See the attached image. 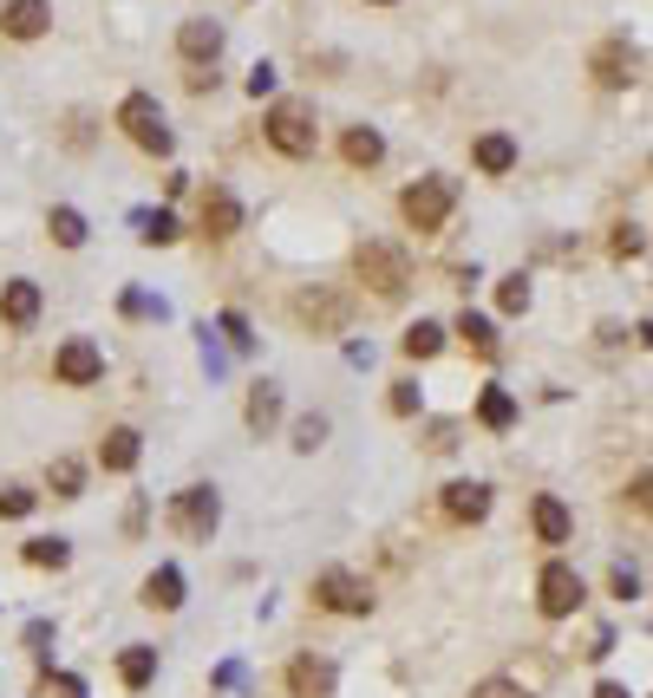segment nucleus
I'll list each match as a JSON object with an SVG mask.
<instances>
[{"mask_svg":"<svg viewBox=\"0 0 653 698\" xmlns=\"http://www.w3.org/2000/svg\"><path fill=\"white\" fill-rule=\"evenodd\" d=\"M451 333H458V340H464V346H471V353H484V359H491V353H497V327H491V320H484V314H471V307H464V314H458V327H451Z\"/></svg>","mask_w":653,"mask_h":698,"instance_id":"nucleus-25","label":"nucleus"},{"mask_svg":"<svg viewBox=\"0 0 653 698\" xmlns=\"http://www.w3.org/2000/svg\"><path fill=\"white\" fill-rule=\"evenodd\" d=\"M118 131H124L137 150L170 157V124H164V105H157L150 91H124V105H118Z\"/></svg>","mask_w":653,"mask_h":698,"instance_id":"nucleus-3","label":"nucleus"},{"mask_svg":"<svg viewBox=\"0 0 653 698\" xmlns=\"http://www.w3.org/2000/svg\"><path fill=\"white\" fill-rule=\"evenodd\" d=\"M530 516H536V536H543L549 549H563V542L576 536V516H569L556 497H536V510H530Z\"/></svg>","mask_w":653,"mask_h":698,"instance_id":"nucleus-20","label":"nucleus"},{"mask_svg":"<svg viewBox=\"0 0 653 698\" xmlns=\"http://www.w3.org/2000/svg\"><path fill=\"white\" fill-rule=\"evenodd\" d=\"M262 131H268V144L281 150V157H314V144H321V131H314V105H301V98H281V105H268V118H262Z\"/></svg>","mask_w":653,"mask_h":698,"instance_id":"nucleus-1","label":"nucleus"},{"mask_svg":"<svg viewBox=\"0 0 653 698\" xmlns=\"http://www.w3.org/2000/svg\"><path fill=\"white\" fill-rule=\"evenodd\" d=\"M177 52H183L190 65H216V52H222V20H209V13L183 20V26H177Z\"/></svg>","mask_w":653,"mask_h":698,"instance_id":"nucleus-10","label":"nucleus"},{"mask_svg":"<svg viewBox=\"0 0 653 698\" xmlns=\"http://www.w3.org/2000/svg\"><path fill=\"white\" fill-rule=\"evenodd\" d=\"M321 444H327V418L314 412V418H301V425H294V451H321Z\"/></svg>","mask_w":653,"mask_h":698,"instance_id":"nucleus-33","label":"nucleus"},{"mask_svg":"<svg viewBox=\"0 0 653 698\" xmlns=\"http://www.w3.org/2000/svg\"><path fill=\"white\" fill-rule=\"evenodd\" d=\"M59 698H85V686H78L72 673H59Z\"/></svg>","mask_w":653,"mask_h":698,"instance_id":"nucleus-41","label":"nucleus"},{"mask_svg":"<svg viewBox=\"0 0 653 698\" xmlns=\"http://www.w3.org/2000/svg\"><path fill=\"white\" fill-rule=\"evenodd\" d=\"M314 608H327V614H373V588L353 568H327V575H314Z\"/></svg>","mask_w":653,"mask_h":698,"instance_id":"nucleus-6","label":"nucleus"},{"mask_svg":"<svg viewBox=\"0 0 653 698\" xmlns=\"http://www.w3.org/2000/svg\"><path fill=\"white\" fill-rule=\"evenodd\" d=\"M595 698H628L621 686H595Z\"/></svg>","mask_w":653,"mask_h":698,"instance_id":"nucleus-42","label":"nucleus"},{"mask_svg":"<svg viewBox=\"0 0 653 698\" xmlns=\"http://www.w3.org/2000/svg\"><path fill=\"white\" fill-rule=\"evenodd\" d=\"M419 405H425V392H419V379H399V385H392V412H399V418H412Z\"/></svg>","mask_w":653,"mask_h":698,"instance_id":"nucleus-35","label":"nucleus"},{"mask_svg":"<svg viewBox=\"0 0 653 698\" xmlns=\"http://www.w3.org/2000/svg\"><path fill=\"white\" fill-rule=\"evenodd\" d=\"M144 608H164V614H177L183 608V575L164 562V568H150V581H144Z\"/></svg>","mask_w":653,"mask_h":698,"instance_id":"nucleus-21","label":"nucleus"},{"mask_svg":"<svg viewBox=\"0 0 653 698\" xmlns=\"http://www.w3.org/2000/svg\"><path fill=\"white\" fill-rule=\"evenodd\" d=\"M137 235H144L150 248H164V242H177V216H170V209H144V216H137Z\"/></svg>","mask_w":653,"mask_h":698,"instance_id":"nucleus-28","label":"nucleus"},{"mask_svg":"<svg viewBox=\"0 0 653 698\" xmlns=\"http://www.w3.org/2000/svg\"><path fill=\"white\" fill-rule=\"evenodd\" d=\"M203 229H209L216 242L242 229V203H235V196H229L222 183H216V189H203Z\"/></svg>","mask_w":653,"mask_h":698,"instance_id":"nucleus-16","label":"nucleus"},{"mask_svg":"<svg viewBox=\"0 0 653 698\" xmlns=\"http://www.w3.org/2000/svg\"><path fill=\"white\" fill-rule=\"evenodd\" d=\"M52 26V7L46 0H0V33L7 39H39Z\"/></svg>","mask_w":653,"mask_h":698,"instance_id":"nucleus-11","label":"nucleus"},{"mask_svg":"<svg viewBox=\"0 0 653 698\" xmlns=\"http://www.w3.org/2000/svg\"><path fill=\"white\" fill-rule=\"evenodd\" d=\"M471 163H477L484 176H504V170H517V137H510V131H484V137L471 144Z\"/></svg>","mask_w":653,"mask_h":698,"instance_id":"nucleus-14","label":"nucleus"},{"mask_svg":"<svg viewBox=\"0 0 653 698\" xmlns=\"http://www.w3.org/2000/svg\"><path fill=\"white\" fill-rule=\"evenodd\" d=\"M471 698H530V693H523V686H510V679H484Z\"/></svg>","mask_w":653,"mask_h":698,"instance_id":"nucleus-37","label":"nucleus"},{"mask_svg":"<svg viewBox=\"0 0 653 698\" xmlns=\"http://www.w3.org/2000/svg\"><path fill=\"white\" fill-rule=\"evenodd\" d=\"M589 65H595L602 85H628V78H634V46H628V39H608V46H595Z\"/></svg>","mask_w":653,"mask_h":698,"instance_id":"nucleus-19","label":"nucleus"},{"mask_svg":"<svg viewBox=\"0 0 653 698\" xmlns=\"http://www.w3.org/2000/svg\"><path fill=\"white\" fill-rule=\"evenodd\" d=\"M137 457H144V438H137L131 425H118V431H105V444H98V464H105L111 477H124V470H137Z\"/></svg>","mask_w":653,"mask_h":698,"instance_id":"nucleus-15","label":"nucleus"},{"mask_svg":"<svg viewBox=\"0 0 653 698\" xmlns=\"http://www.w3.org/2000/svg\"><path fill=\"white\" fill-rule=\"evenodd\" d=\"M628 510H641V516H653V464H648V470H634V477H628Z\"/></svg>","mask_w":653,"mask_h":698,"instance_id":"nucleus-32","label":"nucleus"},{"mask_svg":"<svg viewBox=\"0 0 653 698\" xmlns=\"http://www.w3.org/2000/svg\"><path fill=\"white\" fill-rule=\"evenodd\" d=\"M33 503H39V497H33L26 483H7V490H0V516H26Z\"/></svg>","mask_w":653,"mask_h":698,"instance_id":"nucleus-36","label":"nucleus"},{"mask_svg":"<svg viewBox=\"0 0 653 698\" xmlns=\"http://www.w3.org/2000/svg\"><path fill=\"white\" fill-rule=\"evenodd\" d=\"M353 268H360V281H366L373 294H386V301H399L406 281H412V261H406V248H392V242H360Z\"/></svg>","mask_w":653,"mask_h":698,"instance_id":"nucleus-4","label":"nucleus"},{"mask_svg":"<svg viewBox=\"0 0 653 698\" xmlns=\"http://www.w3.org/2000/svg\"><path fill=\"white\" fill-rule=\"evenodd\" d=\"M118 679H124L131 693H144V686L157 679V647H124V653H118Z\"/></svg>","mask_w":653,"mask_h":698,"instance_id":"nucleus-23","label":"nucleus"},{"mask_svg":"<svg viewBox=\"0 0 653 698\" xmlns=\"http://www.w3.org/2000/svg\"><path fill=\"white\" fill-rule=\"evenodd\" d=\"M26 562H33V568H65L72 549H65L59 536H33V542H26Z\"/></svg>","mask_w":653,"mask_h":698,"instance_id":"nucleus-29","label":"nucleus"},{"mask_svg":"<svg viewBox=\"0 0 653 698\" xmlns=\"http://www.w3.org/2000/svg\"><path fill=\"white\" fill-rule=\"evenodd\" d=\"M52 379H59V385H98V379H105V353H98L92 340H65V346L52 353Z\"/></svg>","mask_w":653,"mask_h":698,"instance_id":"nucleus-9","label":"nucleus"},{"mask_svg":"<svg viewBox=\"0 0 653 698\" xmlns=\"http://www.w3.org/2000/svg\"><path fill=\"white\" fill-rule=\"evenodd\" d=\"M497 307H504V314H523V307H530V281H523V274H504Z\"/></svg>","mask_w":653,"mask_h":698,"instance_id":"nucleus-31","label":"nucleus"},{"mask_svg":"<svg viewBox=\"0 0 653 698\" xmlns=\"http://www.w3.org/2000/svg\"><path fill=\"white\" fill-rule=\"evenodd\" d=\"M634 588H641V581H634V568H615V595H621V601H634Z\"/></svg>","mask_w":653,"mask_h":698,"instance_id":"nucleus-40","label":"nucleus"},{"mask_svg":"<svg viewBox=\"0 0 653 698\" xmlns=\"http://www.w3.org/2000/svg\"><path fill=\"white\" fill-rule=\"evenodd\" d=\"M641 340H648V346H653V320H641Z\"/></svg>","mask_w":653,"mask_h":698,"instance_id":"nucleus-43","label":"nucleus"},{"mask_svg":"<svg viewBox=\"0 0 653 698\" xmlns=\"http://www.w3.org/2000/svg\"><path fill=\"white\" fill-rule=\"evenodd\" d=\"M334 660H314V653H301L294 666H288V698H334Z\"/></svg>","mask_w":653,"mask_h":698,"instance_id":"nucleus-12","label":"nucleus"},{"mask_svg":"<svg viewBox=\"0 0 653 698\" xmlns=\"http://www.w3.org/2000/svg\"><path fill=\"white\" fill-rule=\"evenodd\" d=\"M242 418H249V431H255V438H268V431L281 425V385H275V379H262V385L249 392Z\"/></svg>","mask_w":653,"mask_h":698,"instance_id":"nucleus-18","label":"nucleus"},{"mask_svg":"<svg viewBox=\"0 0 653 698\" xmlns=\"http://www.w3.org/2000/svg\"><path fill=\"white\" fill-rule=\"evenodd\" d=\"M451 209H458V183H451V176H419V183L399 196V216H406L419 235H438Z\"/></svg>","mask_w":653,"mask_h":698,"instance_id":"nucleus-2","label":"nucleus"},{"mask_svg":"<svg viewBox=\"0 0 653 698\" xmlns=\"http://www.w3.org/2000/svg\"><path fill=\"white\" fill-rule=\"evenodd\" d=\"M170 523H177V536H183V542H209V536H216V523H222V497H216V483H190V490H177Z\"/></svg>","mask_w":653,"mask_h":698,"instance_id":"nucleus-5","label":"nucleus"},{"mask_svg":"<svg viewBox=\"0 0 653 698\" xmlns=\"http://www.w3.org/2000/svg\"><path fill=\"white\" fill-rule=\"evenodd\" d=\"M222 333H229L235 346H249V320H242V314H222Z\"/></svg>","mask_w":653,"mask_h":698,"instance_id":"nucleus-39","label":"nucleus"},{"mask_svg":"<svg viewBox=\"0 0 653 698\" xmlns=\"http://www.w3.org/2000/svg\"><path fill=\"white\" fill-rule=\"evenodd\" d=\"M268 91H275V65H255L249 72V98H268Z\"/></svg>","mask_w":653,"mask_h":698,"instance_id":"nucleus-38","label":"nucleus"},{"mask_svg":"<svg viewBox=\"0 0 653 698\" xmlns=\"http://www.w3.org/2000/svg\"><path fill=\"white\" fill-rule=\"evenodd\" d=\"M582 595H589V588H582V575H576L569 562H549V568L536 575V608H543L549 621H569V614L582 608Z\"/></svg>","mask_w":653,"mask_h":698,"instance_id":"nucleus-7","label":"nucleus"},{"mask_svg":"<svg viewBox=\"0 0 653 698\" xmlns=\"http://www.w3.org/2000/svg\"><path fill=\"white\" fill-rule=\"evenodd\" d=\"M373 7H392V0H373Z\"/></svg>","mask_w":653,"mask_h":698,"instance_id":"nucleus-44","label":"nucleus"},{"mask_svg":"<svg viewBox=\"0 0 653 698\" xmlns=\"http://www.w3.org/2000/svg\"><path fill=\"white\" fill-rule=\"evenodd\" d=\"M347 314H353V301H347V294H334V287H301V294H294V320H301V327H314V333H340V327H347Z\"/></svg>","mask_w":653,"mask_h":698,"instance_id":"nucleus-8","label":"nucleus"},{"mask_svg":"<svg viewBox=\"0 0 653 698\" xmlns=\"http://www.w3.org/2000/svg\"><path fill=\"white\" fill-rule=\"evenodd\" d=\"M445 516L451 523H484L491 516V483H471V477L445 483Z\"/></svg>","mask_w":653,"mask_h":698,"instance_id":"nucleus-13","label":"nucleus"},{"mask_svg":"<svg viewBox=\"0 0 653 698\" xmlns=\"http://www.w3.org/2000/svg\"><path fill=\"white\" fill-rule=\"evenodd\" d=\"M340 150H347V163H353V170H373V163H379V157H386V137H379V131H373V124H353V131H347V144H340Z\"/></svg>","mask_w":653,"mask_h":698,"instance_id":"nucleus-22","label":"nucleus"},{"mask_svg":"<svg viewBox=\"0 0 653 698\" xmlns=\"http://www.w3.org/2000/svg\"><path fill=\"white\" fill-rule=\"evenodd\" d=\"M0 320L26 333V327L39 320V287H33V281H7V287H0Z\"/></svg>","mask_w":653,"mask_h":698,"instance_id":"nucleus-17","label":"nucleus"},{"mask_svg":"<svg viewBox=\"0 0 653 698\" xmlns=\"http://www.w3.org/2000/svg\"><path fill=\"white\" fill-rule=\"evenodd\" d=\"M438 346H445V327H438V320H412V327H406V353H412V359H432Z\"/></svg>","mask_w":653,"mask_h":698,"instance_id":"nucleus-27","label":"nucleus"},{"mask_svg":"<svg viewBox=\"0 0 653 698\" xmlns=\"http://www.w3.org/2000/svg\"><path fill=\"white\" fill-rule=\"evenodd\" d=\"M46 229H52V242H59V248H85V216H78V209H65V203H59V209L46 216Z\"/></svg>","mask_w":653,"mask_h":698,"instance_id":"nucleus-26","label":"nucleus"},{"mask_svg":"<svg viewBox=\"0 0 653 698\" xmlns=\"http://www.w3.org/2000/svg\"><path fill=\"white\" fill-rule=\"evenodd\" d=\"M46 483H52V497H78V483H85V464H78V457H59V464L46 470Z\"/></svg>","mask_w":653,"mask_h":698,"instance_id":"nucleus-30","label":"nucleus"},{"mask_svg":"<svg viewBox=\"0 0 653 698\" xmlns=\"http://www.w3.org/2000/svg\"><path fill=\"white\" fill-rule=\"evenodd\" d=\"M477 425H491V431H510V425H517V399H510L504 385H484V399H477Z\"/></svg>","mask_w":653,"mask_h":698,"instance_id":"nucleus-24","label":"nucleus"},{"mask_svg":"<svg viewBox=\"0 0 653 698\" xmlns=\"http://www.w3.org/2000/svg\"><path fill=\"white\" fill-rule=\"evenodd\" d=\"M608 248H615V255H621V261H628V255H641V248H648V235H641V229H634V222H621V229H615V235H608Z\"/></svg>","mask_w":653,"mask_h":698,"instance_id":"nucleus-34","label":"nucleus"}]
</instances>
